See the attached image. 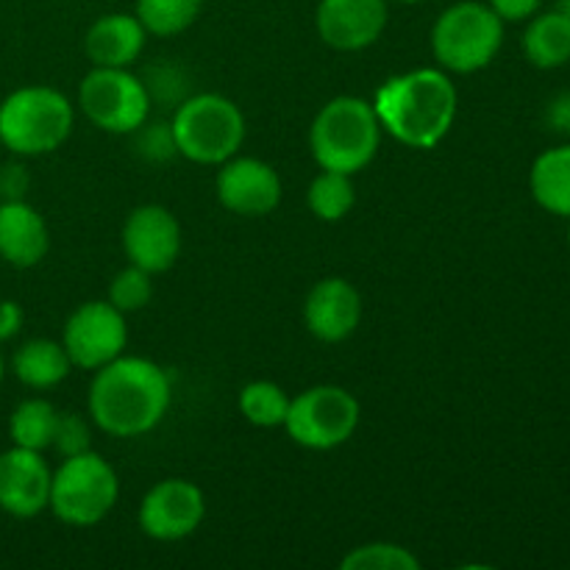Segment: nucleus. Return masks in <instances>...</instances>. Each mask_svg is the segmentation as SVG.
I'll use <instances>...</instances> for the list:
<instances>
[{
    "label": "nucleus",
    "mask_w": 570,
    "mask_h": 570,
    "mask_svg": "<svg viewBox=\"0 0 570 570\" xmlns=\"http://www.w3.org/2000/svg\"><path fill=\"white\" fill-rule=\"evenodd\" d=\"M76 109L53 87H22L0 104V142L17 156H45L67 142Z\"/></svg>",
    "instance_id": "20e7f679"
},
{
    "label": "nucleus",
    "mask_w": 570,
    "mask_h": 570,
    "mask_svg": "<svg viewBox=\"0 0 570 570\" xmlns=\"http://www.w3.org/2000/svg\"><path fill=\"white\" fill-rule=\"evenodd\" d=\"M170 126L178 154L195 165H223L245 142V115L232 98L217 92L189 95Z\"/></svg>",
    "instance_id": "39448f33"
},
{
    "label": "nucleus",
    "mask_w": 570,
    "mask_h": 570,
    "mask_svg": "<svg viewBox=\"0 0 570 570\" xmlns=\"http://www.w3.org/2000/svg\"><path fill=\"white\" fill-rule=\"evenodd\" d=\"M382 131L406 148L429 150L445 139L456 120L460 95L449 72L438 67L387 78L373 98Z\"/></svg>",
    "instance_id": "f03ea898"
},
{
    "label": "nucleus",
    "mask_w": 570,
    "mask_h": 570,
    "mask_svg": "<svg viewBox=\"0 0 570 570\" xmlns=\"http://www.w3.org/2000/svg\"><path fill=\"white\" fill-rule=\"evenodd\" d=\"M78 106L95 128L106 134H134L150 117L142 78L128 67H92L78 87Z\"/></svg>",
    "instance_id": "1a4fd4ad"
},
{
    "label": "nucleus",
    "mask_w": 570,
    "mask_h": 570,
    "mask_svg": "<svg viewBox=\"0 0 570 570\" xmlns=\"http://www.w3.org/2000/svg\"><path fill=\"white\" fill-rule=\"evenodd\" d=\"M53 471L39 451L11 445L0 454V510L11 518H37L48 510Z\"/></svg>",
    "instance_id": "2eb2a0df"
},
{
    "label": "nucleus",
    "mask_w": 570,
    "mask_h": 570,
    "mask_svg": "<svg viewBox=\"0 0 570 570\" xmlns=\"http://www.w3.org/2000/svg\"><path fill=\"white\" fill-rule=\"evenodd\" d=\"M56 421H59V410L45 399H26L14 406L9 417V438L11 445L20 449L39 451L50 449L56 432Z\"/></svg>",
    "instance_id": "4be33fe9"
},
{
    "label": "nucleus",
    "mask_w": 570,
    "mask_h": 570,
    "mask_svg": "<svg viewBox=\"0 0 570 570\" xmlns=\"http://www.w3.org/2000/svg\"><path fill=\"white\" fill-rule=\"evenodd\" d=\"M557 3H560V6H557V9L566 11V14L570 17V0H557Z\"/></svg>",
    "instance_id": "f704fd0d"
},
{
    "label": "nucleus",
    "mask_w": 570,
    "mask_h": 570,
    "mask_svg": "<svg viewBox=\"0 0 570 570\" xmlns=\"http://www.w3.org/2000/svg\"><path fill=\"white\" fill-rule=\"evenodd\" d=\"M50 449H53L61 460L83 454V451L92 449V429H89L87 417L78 415V412H59Z\"/></svg>",
    "instance_id": "c756f323"
},
{
    "label": "nucleus",
    "mask_w": 570,
    "mask_h": 570,
    "mask_svg": "<svg viewBox=\"0 0 570 570\" xmlns=\"http://www.w3.org/2000/svg\"><path fill=\"white\" fill-rule=\"evenodd\" d=\"M134 150L137 156H142L145 161H170L178 154L176 137H173V126L167 120H145L142 126L134 131Z\"/></svg>",
    "instance_id": "c85d7f7f"
},
{
    "label": "nucleus",
    "mask_w": 570,
    "mask_h": 570,
    "mask_svg": "<svg viewBox=\"0 0 570 570\" xmlns=\"http://www.w3.org/2000/svg\"><path fill=\"white\" fill-rule=\"evenodd\" d=\"M382 134V122L371 100L340 95L312 120L309 148L321 170L356 176L376 159Z\"/></svg>",
    "instance_id": "7ed1b4c3"
},
{
    "label": "nucleus",
    "mask_w": 570,
    "mask_h": 570,
    "mask_svg": "<svg viewBox=\"0 0 570 570\" xmlns=\"http://www.w3.org/2000/svg\"><path fill=\"white\" fill-rule=\"evenodd\" d=\"M117 495H120V479L115 468L89 449L83 454L67 456L56 468L50 479L48 510L65 527L87 529L115 510Z\"/></svg>",
    "instance_id": "423d86ee"
},
{
    "label": "nucleus",
    "mask_w": 570,
    "mask_h": 570,
    "mask_svg": "<svg viewBox=\"0 0 570 570\" xmlns=\"http://www.w3.org/2000/svg\"><path fill=\"white\" fill-rule=\"evenodd\" d=\"M488 6L504 22H527L538 14L543 0H488Z\"/></svg>",
    "instance_id": "2f4dec72"
},
{
    "label": "nucleus",
    "mask_w": 570,
    "mask_h": 570,
    "mask_svg": "<svg viewBox=\"0 0 570 570\" xmlns=\"http://www.w3.org/2000/svg\"><path fill=\"white\" fill-rule=\"evenodd\" d=\"M521 48L529 65L538 70H557L570 61V17L566 11H543L527 20Z\"/></svg>",
    "instance_id": "6ab92c4d"
},
{
    "label": "nucleus",
    "mask_w": 570,
    "mask_h": 570,
    "mask_svg": "<svg viewBox=\"0 0 570 570\" xmlns=\"http://www.w3.org/2000/svg\"><path fill=\"white\" fill-rule=\"evenodd\" d=\"M150 273L142 271L137 265H128L111 278L109 284V304L115 309H120L122 315H131V312L145 309L150 304V295H154V282H150Z\"/></svg>",
    "instance_id": "cd10ccee"
},
{
    "label": "nucleus",
    "mask_w": 570,
    "mask_h": 570,
    "mask_svg": "<svg viewBox=\"0 0 570 570\" xmlns=\"http://www.w3.org/2000/svg\"><path fill=\"white\" fill-rule=\"evenodd\" d=\"M173 404L170 376L145 356H117L98 367L89 387V415L109 438L150 434Z\"/></svg>",
    "instance_id": "f257e3e1"
},
{
    "label": "nucleus",
    "mask_w": 570,
    "mask_h": 570,
    "mask_svg": "<svg viewBox=\"0 0 570 570\" xmlns=\"http://www.w3.org/2000/svg\"><path fill=\"white\" fill-rule=\"evenodd\" d=\"M139 78H142L145 89H148L150 104L178 109L189 98V76L176 61H156V65H148Z\"/></svg>",
    "instance_id": "a878e982"
},
{
    "label": "nucleus",
    "mask_w": 570,
    "mask_h": 570,
    "mask_svg": "<svg viewBox=\"0 0 570 570\" xmlns=\"http://www.w3.org/2000/svg\"><path fill=\"white\" fill-rule=\"evenodd\" d=\"M31 176L28 167L20 161H6L0 165V200H26Z\"/></svg>",
    "instance_id": "7c9ffc66"
},
{
    "label": "nucleus",
    "mask_w": 570,
    "mask_h": 570,
    "mask_svg": "<svg viewBox=\"0 0 570 570\" xmlns=\"http://www.w3.org/2000/svg\"><path fill=\"white\" fill-rule=\"evenodd\" d=\"M206 499L198 484L187 479H165L145 493L139 504V529L148 538L173 543L184 540L204 523Z\"/></svg>",
    "instance_id": "9b49d317"
},
{
    "label": "nucleus",
    "mask_w": 570,
    "mask_h": 570,
    "mask_svg": "<svg viewBox=\"0 0 570 570\" xmlns=\"http://www.w3.org/2000/svg\"><path fill=\"white\" fill-rule=\"evenodd\" d=\"M48 248V223L33 206L26 200H0V259L26 271L39 265Z\"/></svg>",
    "instance_id": "f3484780"
},
{
    "label": "nucleus",
    "mask_w": 570,
    "mask_h": 570,
    "mask_svg": "<svg viewBox=\"0 0 570 570\" xmlns=\"http://www.w3.org/2000/svg\"><path fill=\"white\" fill-rule=\"evenodd\" d=\"M393 3H404V6H412V3H423V0H393Z\"/></svg>",
    "instance_id": "e433bc0d"
},
{
    "label": "nucleus",
    "mask_w": 570,
    "mask_h": 570,
    "mask_svg": "<svg viewBox=\"0 0 570 570\" xmlns=\"http://www.w3.org/2000/svg\"><path fill=\"white\" fill-rule=\"evenodd\" d=\"M22 306L17 301H0V343H9L22 328Z\"/></svg>",
    "instance_id": "72a5a7b5"
},
{
    "label": "nucleus",
    "mask_w": 570,
    "mask_h": 570,
    "mask_svg": "<svg viewBox=\"0 0 570 570\" xmlns=\"http://www.w3.org/2000/svg\"><path fill=\"white\" fill-rule=\"evenodd\" d=\"M217 200L243 217H265L282 204V178L267 161L232 156L217 173Z\"/></svg>",
    "instance_id": "ddd939ff"
},
{
    "label": "nucleus",
    "mask_w": 570,
    "mask_h": 570,
    "mask_svg": "<svg viewBox=\"0 0 570 570\" xmlns=\"http://www.w3.org/2000/svg\"><path fill=\"white\" fill-rule=\"evenodd\" d=\"M3 376H6V362H3V354H0V384H3Z\"/></svg>",
    "instance_id": "c9c22d12"
},
{
    "label": "nucleus",
    "mask_w": 570,
    "mask_h": 570,
    "mask_svg": "<svg viewBox=\"0 0 570 570\" xmlns=\"http://www.w3.org/2000/svg\"><path fill=\"white\" fill-rule=\"evenodd\" d=\"M568 245H570V217H568Z\"/></svg>",
    "instance_id": "4c0bfd02"
},
{
    "label": "nucleus",
    "mask_w": 570,
    "mask_h": 570,
    "mask_svg": "<svg viewBox=\"0 0 570 570\" xmlns=\"http://www.w3.org/2000/svg\"><path fill=\"white\" fill-rule=\"evenodd\" d=\"M529 189L540 209L570 217V142L543 150L529 170Z\"/></svg>",
    "instance_id": "aec40b11"
},
{
    "label": "nucleus",
    "mask_w": 570,
    "mask_h": 570,
    "mask_svg": "<svg viewBox=\"0 0 570 570\" xmlns=\"http://www.w3.org/2000/svg\"><path fill=\"white\" fill-rule=\"evenodd\" d=\"M306 200H309L312 215L326 223H337L354 209V181L345 173L321 170V176H315V181L309 184Z\"/></svg>",
    "instance_id": "b1692460"
},
{
    "label": "nucleus",
    "mask_w": 570,
    "mask_h": 570,
    "mask_svg": "<svg viewBox=\"0 0 570 570\" xmlns=\"http://www.w3.org/2000/svg\"><path fill=\"white\" fill-rule=\"evenodd\" d=\"M362 321V298L345 278H323L309 289L304 301V323L321 343H343L356 332Z\"/></svg>",
    "instance_id": "dca6fc26"
},
{
    "label": "nucleus",
    "mask_w": 570,
    "mask_h": 570,
    "mask_svg": "<svg viewBox=\"0 0 570 570\" xmlns=\"http://www.w3.org/2000/svg\"><path fill=\"white\" fill-rule=\"evenodd\" d=\"M390 0H321L315 26L323 42L343 53L365 50L387 28Z\"/></svg>",
    "instance_id": "4468645a"
},
{
    "label": "nucleus",
    "mask_w": 570,
    "mask_h": 570,
    "mask_svg": "<svg viewBox=\"0 0 570 570\" xmlns=\"http://www.w3.org/2000/svg\"><path fill=\"white\" fill-rule=\"evenodd\" d=\"M504 45V20L479 0L449 6L432 28V53L449 72H479Z\"/></svg>",
    "instance_id": "0eeeda50"
},
{
    "label": "nucleus",
    "mask_w": 570,
    "mask_h": 570,
    "mask_svg": "<svg viewBox=\"0 0 570 570\" xmlns=\"http://www.w3.org/2000/svg\"><path fill=\"white\" fill-rule=\"evenodd\" d=\"M343 570H417L421 560L410 549L395 543H367L354 549L340 562Z\"/></svg>",
    "instance_id": "bb28decb"
},
{
    "label": "nucleus",
    "mask_w": 570,
    "mask_h": 570,
    "mask_svg": "<svg viewBox=\"0 0 570 570\" xmlns=\"http://www.w3.org/2000/svg\"><path fill=\"white\" fill-rule=\"evenodd\" d=\"M148 31L137 14H106L89 26L83 53L92 67H131L145 48Z\"/></svg>",
    "instance_id": "a211bd4d"
},
{
    "label": "nucleus",
    "mask_w": 570,
    "mask_h": 570,
    "mask_svg": "<svg viewBox=\"0 0 570 570\" xmlns=\"http://www.w3.org/2000/svg\"><path fill=\"white\" fill-rule=\"evenodd\" d=\"M239 412L259 429L284 426L289 412V395L276 382H250L239 393Z\"/></svg>",
    "instance_id": "393cba45"
},
{
    "label": "nucleus",
    "mask_w": 570,
    "mask_h": 570,
    "mask_svg": "<svg viewBox=\"0 0 570 570\" xmlns=\"http://www.w3.org/2000/svg\"><path fill=\"white\" fill-rule=\"evenodd\" d=\"M61 345H65L72 367L98 371L126 351V315L115 309L109 301H87L67 317Z\"/></svg>",
    "instance_id": "9d476101"
},
{
    "label": "nucleus",
    "mask_w": 570,
    "mask_h": 570,
    "mask_svg": "<svg viewBox=\"0 0 570 570\" xmlns=\"http://www.w3.org/2000/svg\"><path fill=\"white\" fill-rule=\"evenodd\" d=\"M546 122H549L554 131L570 134V89L554 95V98L549 100V106H546Z\"/></svg>",
    "instance_id": "473e14b6"
},
{
    "label": "nucleus",
    "mask_w": 570,
    "mask_h": 570,
    "mask_svg": "<svg viewBox=\"0 0 570 570\" xmlns=\"http://www.w3.org/2000/svg\"><path fill=\"white\" fill-rule=\"evenodd\" d=\"M204 0H137V20L150 37H176L198 20Z\"/></svg>",
    "instance_id": "5701e85b"
},
{
    "label": "nucleus",
    "mask_w": 570,
    "mask_h": 570,
    "mask_svg": "<svg viewBox=\"0 0 570 570\" xmlns=\"http://www.w3.org/2000/svg\"><path fill=\"white\" fill-rule=\"evenodd\" d=\"M122 250L128 265L148 271L150 276L176 265L181 254V226L167 206H137L122 223Z\"/></svg>",
    "instance_id": "f8f14e48"
},
{
    "label": "nucleus",
    "mask_w": 570,
    "mask_h": 570,
    "mask_svg": "<svg viewBox=\"0 0 570 570\" xmlns=\"http://www.w3.org/2000/svg\"><path fill=\"white\" fill-rule=\"evenodd\" d=\"M11 371L20 379V384L31 390H50L65 382L72 371V362L67 356L65 345L56 340H28L11 356Z\"/></svg>",
    "instance_id": "412c9836"
},
{
    "label": "nucleus",
    "mask_w": 570,
    "mask_h": 570,
    "mask_svg": "<svg viewBox=\"0 0 570 570\" xmlns=\"http://www.w3.org/2000/svg\"><path fill=\"white\" fill-rule=\"evenodd\" d=\"M360 401L337 384H317L289 399L284 429L301 449L332 451L348 443L360 426Z\"/></svg>",
    "instance_id": "6e6552de"
}]
</instances>
